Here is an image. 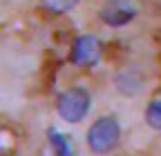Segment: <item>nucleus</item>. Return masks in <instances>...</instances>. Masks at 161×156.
I'll list each match as a JSON object with an SVG mask.
<instances>
[{"mask_svg":"<svg viewBox=\"0 0 161 156\" xmlns=\"http://www.w3.org/2000/svg\"><path fill=\"white\" fill-rule=\"evenodd\" d=\"M90 107H92V96L83 87H69L56 101L58 116L67 123H80L90 114Z\"/></svg>","mask_w":161,"mask_h":156,"instance_id":"nucleus-1","label":"nucleus"},{"mask_svg":"<svg viewBox=\"0 0 161 156\" xmlns=\"http://www.w3.org/2000/svg\"><path fill=\"white\" fill-rule=\"evenodd\" d=\"M146 123L152 129L161 132V101H150L148 103V107H146Z\"/></svg>","mask_w":161,"mask_h":156,"instance_id":"nucleus-5","label":"nucleus"},{"mask_svg":"<svg viewBox=\"0 0 161 156\" xmlns=\"http://www.w3.org/2000/svg\"><path fill=\"white\" fill-rule=\"evenodd\" d=\"M121 138V125L112 116H101L87 129V145L96 154H108L119 145Z\"/></svg>","mask_w":161,"mask_h":156,"instance_id":"nucleus-2","label":"nucleus"},{"mask_svg":"<svg viewBox=\"0 0 161 156\" xmlns=\"http://www.w3.org/2000/svg\"><path fill=\"white\" fill-rule=\"evenodd\" d=\"M78 5V0H43V7L52 13H67Z\"/></svg>","mask_w":161,"mask_h":156,"instance_id":"nucleus-6","label":"nucleus"},{"mask_svg":"<svg viewBox=\"0 0 161 156\" xmlns=\"http://www.w3.org/2000/svg\"><path fill=\"white\" fill-rule=\"evenodd\" d=\"M49 136H52V143H54L56 154H60V156H67V154H69V145H67V141H65L60 134H56V132H52Z\"/></svg>","mask_w":161,"mask_h":156,"instance_id":"nucleus-7","label":"nucleus"},{"mask_svg":"<svg viewBox=\"0 0 161 156\" xmlns=\"http://www.w3.org/2000/svg\"><path fill=\"white\" fill-rule=\"evenodd\" d=\"M98 16H101V20L105 25H110V27H123L136 16V9L128 0H108V3L101 7Z\"/></svg>","mask_w":161,"mask_h":156,"instance_id":"nucleus-4","label":"nucleus"},{"mask_svg":"<svg viewBox=\"0 0 161 156\" xmlns=\"http://www.w3.org/2000/svg\"><path fill=\"white\" fill-rule=\"evenodd\" d=\"M101 58V45L92 34L85 36H78L74 45H72V54H69V60L74 65H83V67H92L98 63Z\"/></svg>","mask_w":161,"mask_h":156,"instance_id":"nucleus-3","label":"nucleus"}]
</instances>
